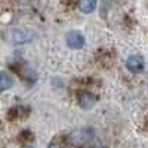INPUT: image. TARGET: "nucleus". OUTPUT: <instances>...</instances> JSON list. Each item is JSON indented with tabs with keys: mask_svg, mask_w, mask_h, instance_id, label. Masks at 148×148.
Masks as SVG:
<instances>
[{
	"mask_svg": "<svg viewBox=\"0 0 148 148\" xmlns=\"http://www.w3.org/2000/svg\"><path fill=\"white\" fill-rule=\"evenodd\" d=\"M6 39L14 45H24L34 39V31L25 27H14L6 31Z\"/></svg>",
	"mask_w": 148,
	"mask_h": 148,
	"instance_id": "1",
	"label": "nucleus"
},
{
	"mask_svg": "<svg viewBox=\"0 0 148 148\" xmlns=\"http://www.w3.org/2000/svg\"><path fill=\"white\" fill-rule=\"evenodd\" d=\"M92 138H93V129H80L77 132L71 133V136H70L73 144H76V145L86 144L88 141H90Z\"/></svg>",
	"mask_w": 148,
	"mask_h": 148,
	"instance_id": "2",
	"label": "nucleus"
},
{
	"mask_svg": "<svg viewBox=\"0 0 148 148\" xmlns=\"http://www.w3.org/2000/svg\"><path fill=\"white\" fill-rule=\"evenodd\" d=\"M65 43L70 49H82L84 45V37L79 31H70L65 36Z\"/></svg>",
	"mask_w": 148,
	"mask_h": 148,
	"instance_id": "3",
	"label": "nucleus"
},
{
	"mask_svg": "<svg viewBox=\"0 0 148 148\" xmlns=\"http://www.w3.org/2000/svg\"><path fill=\"white\" fill-rule=\"evenodd\" d=\"M126 68L132 73H139L144 68V59L141 55H130L126 59Z\"/></svg>",
	"mask_w": 148,
	"mask_h": 148,
	"instance_id": "4",
	"label": "nucleus"
},
{
	"mask_svg": "<svg viewBox=\"0 0 148 148\" xmlns=\"http://www.w3.org/2000/svg\"><path fill=\"white\" fill-rule=\"evenodd\" d=\"M96 104V96L90 92H83L80 96H79V105L83 108V110H89L92 108L93 105Z\"/></svg>",
	"mask_w": 148,
	"mask_h": 148,
	"instance_id": "5",
	"label": "nucleus"
},
{
	"mask_svg": "<svg viewBox=\"0 0 148 148\" xmlns=\"http://www.w3.org/2000/svg\"><path fill=\"white\" fill-rule=\"evenodd\" d=\"M14 86V77L8 71L0 73V90H8Z\"/></svg>",
	"mask_w": 148,
	"mask_h": 148,
	"instance_id": "6",
	"label": "nucleus"
},
{
	"mask_svg": "<svg viewBox=\"0 0 148 148\" xmlns=\"http://www.w3.org/2000/svg\"><path fill=\"white\" fill-rule=\"evenodd\" d=\"M98 0H80L79 2V9L83 12V14H90L96 9Z\"/></svg>",
	"mask_w": 148,
	"mask_h": 148,
	"instance_id": "7",
	"label": "nucleus"
},
{
	"mask_svg": "<svg viewBox=\"0 0 148 148\" xmlns=\"http://www.w3.org/2000/svg\"><path fill=\"white\" fill-rule=\"evenodd\" d=\"M21 148H34V147H31V145H24V147H21Z\"/></svg>",
	"mask_w": 148,
	"mask_h": 148,
	"instance_id": "8",
	"label": "nucleus"
}]
</instances>
